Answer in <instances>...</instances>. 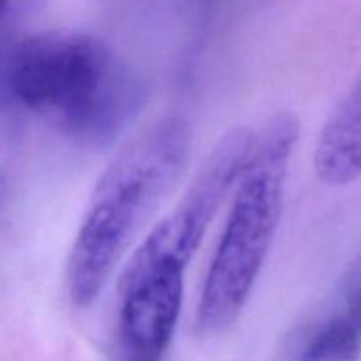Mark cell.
<instances>
[{
	"instance_id": "obj_7",
	"label": "cell",
	"mask_w": 361,
	"mask_h": 361,
	"mask_svg": "<svg viewBox=\"0 0 361 361\" xmlns=\"http://www.w3.org/2000/svg\"><path fill=\"white\" fill-rule=\"evenodd\" d=\"M361 331L342 312L293 337L284 361H360Z\"/></svg>"
},
{
	"instance_id": "obj_8",
	"label": "cell",
	"mask_w": 361,
	"mask_h": 361,
	"mask_svg": "<svg viewBox=\"0 0 361 361\" xmlns=\"http://www.w3.org/2000/svg\"><path fill=\"white\" fill-rule=\"evenodd\" d=\"M11 0H0V18L4 16V13L7 11V7H9Z\"/></svg>"
},
{
	"instance_id": "obj_2",
	"label": "cell",
	"mask_w": 361,
	"mask_h": 361,
	"mask_svg": "<svg viewBox=\"0 0 361 361\" xmlns=\"http://www.w3.org/2000/svg\"><path fill=\"white\" fill-rule=\"evenodd\" d=\"M190 143L189 122L164 115L127 141L102 171L67 259V295L78 309L97 302L140 229L182 178Z\"/></svg>"
},
{
	"instance_id": "obj_6",
	"label": "cell",
	"mask_w": 361,
	"mask_h": 361,
	"mask_svg": "<svg viewBox=\"0 0 361 361\" xmlns=\"http://www.w3.org/2000/svg\"><path fill=\"white\" fill-rule=\"evenodd\" d=\"M314 168L328 185H348L361 176V78L323 126Z\"/></svg>"
},
{
	"instance_id": "obj_3",
	"label": "cell",
	"mask_w": 361,
	"mask_h": 361,
	"mask_svg": "<svg viewBox=\"0 0 361 361\" xmlns=\"http://www.w3.org/2000/svg\"><path fill=\"white\" fill-rule=\"evenodd\" d=\"M298 137L300 120L288 109L274 113L254 130L235 201L201 289L197 334H221L245 310L281 224Z\"/></svg>"
},
{
	"instance_id": "obj_4",
	"label": "cell",
	"mask_w": 361,
	"mask_h": 361,
	"mask_svg": "<svg viewBox=\"0 0 361 361\" xmlns=\"http://www.w3.org/2000/svg\"><path fill=\"white\" fill-rule=\"evenodd\" d=\"M252 140V129L235 127L214 145L182 200L152 229L122 275L187 270L219 208L238 182Z\"/></svg>"
},
{
	"instance_id": "obj_5",
	"label": "cell",
	"mask_w": 361,
	"mask_h": 361,
	"mask_svg": "<svg viewBox=\"0 0 361 361\" xmlns=\"http://www.w3.org/2000/svg\"><path fill=\"white\" fill-rule=\"evenodd\" d=\"M185 274L161 270L120 277L118 345L122 361H162L178 326Z\"/></svg>"
},
{
	"instance_id": "obj_1",
	"label": "cell",
	"mask_w": 361,
	"mask_h": 361,
	"mask_svg": "<svg viewBox=\"0 0 361 361\" xmlns=\"http://www.w3.org/2000/svg\"><path fill=\"white\" fill-rule=\"evenodd\" d=\"M14 102L90 147L120 136L147 101L140 76L101 39L49 30L18 41L4 60Z\"/></svg>"
}]
</instances>
